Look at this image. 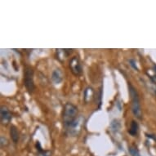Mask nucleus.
I'll list each match as a JSON object with an SVG mask.
<instances>
[{"label": "nucleus", "instance_id": "nucleus-1", "mask_svg": "<svg viewBox=\"0 0 156 156\" xmlns=\"http://www.w3.org/2000/svg\"><path fill=\"white\" fill-rule=\"evenodd\" d=\"M62 120L66 133L69 136H74L80 131L81 120L83 119L78 115V108L72 103H66L64 106Z\"/></svg>", "mask_w": 156, "mask_h": 156}, {"label": "nucleus", "instance_id": "nucleus-3", "mask_svg": "<svg viewBox=\"0 0 156 156\" xmlns=\"http://www.w3.org/2000/svg\"><path fill=\"white\" fill-rule=\"evenodd\" d=\"M24 85L29 93H33L34 90V70L30 67H26L24 70Z\"/></svg>", "mask_w": 156, "mask_h": 156}, {"label": "nucleus", "instance_id": "nucleus-7", "mask_svg": "<svg viewBox=\"0 0 156 156\" xmlns=\"http://www.w3.org/2000/svg\"><path fill=\"white\" fill-rule=\"evenodd\" d=\"M139 131V125L137 122H136L135 120H133L130 123V127L128 129V133L133 136H136V135L138 134Z\"/></svg>", "mask_w": 156, "mask_h": 156}, {"label": "nucleus", "instance_id": "nucleus-8", "mask_svg": "<svg viewBox=\"0 0 156 156\" xmlns=\"http://www.w3.org/2000/svg\"><path fill=\"white\" fill-rule=\"evenodd\" d=\"M10 135L11 138L12 140V141L15 144H16L19 141V132H18V129L16 128V127L14 125H12L10 128Z\"/></svg>", "mask_w": 156, "mask_h": 156}, {"label": "nucleus", "instance_id": "nucleus-9", "mask_svg": "<svg viewBox=\"0 0 156 156\" xmlns=\"http://www.w3.org/2000/svg\"><path fill=\"white\" fill-rule=\"evenodd\" d=\"M36 148H37V156H51V151L43 150L41 145L38 141L36 143Z\"/></svg>", "mask_w": 156, "mask_h": 156}, {"label": "nucleus", "instance_id": "nucleus-6", "mask_svg": "<svg viewBox=\"0 0 156 156\" xmlns=\"http://www.w3.org/2000/svg\"><path fill=\"white\" fill-rule=\"evenodd\" d=\"M51 81L55 83V84H59L62 82L63 80V75H62V72L59 69H54L53 72L51 73Z\"/></svg>", "mask_w": 156, "mask_h": 156}, {"label": "nucleus", "instance_id": "nucleus-14", "mask_svg": "<svg viewBox=\"0 0 156 156\" xmlns=\"http://www.w3.org/2000/svg\"><path fill=\"white\" fill-rule=\"evenodd\" d=\"M154 72L156 73V65H154Z\"/></svg>", "mask_w": 156, "mask_h": 156}, {"label": "nucleus", "instance_id": "nucleus-12", "mask_svg": "<svg viewBox=\"0 0 156 156\" xmlns=\"http://www.w3.org/2000/svg\"><path fill=\"white\" fill-rule=\"evenodd\" d=\"M129 64L132 67H133L134 69H136V70H138V68L136 67V61L133 59H130L129 60Z\"/></svg>", "mask_w": 156, "mask_h": 156}, {"label": "nucleus", "instance_id": "nucleus-5", "mask_svg": "<svg viewBox=\"0 0 156 156\" xmlns=\"http://www.w3.org/2000/svg\"><path fill=\"white\" fill-rule=\"evenodd\" d=\"M0 119L3 124H8L12 120V113L8 110V108L4 105L0 108Z\"/></svg>", "mask_w": 156, "mask_h": 156}, {"label": "nucleus", "instance_id": "nucleus-10", "mask_svg": "<svg viewBox=\"0 0 156 156\" xmlns=\"http://www.w3.org/2000/svg\"><path fill=\"white\" fill-rule=\"evenodd\" d=\"M92 93H93V92H92V87H87L86 89H85L84 91V101H86V102H87L88 101L92 98Z\"/></svg>", "mask_w": 156, "mask_h": 156}, {"label": "nucleus", "instance_id": "nucleus-11", "mask_svg": "<svg viewBox=\"0 0 156 156\" xmlns=\"http://www.w3.org/2000/svg\"><path fill=\"white\" fill-rule=\"evenodd\" d=\"M128 151H129V153H130V154L132 156H141L138 150L136 148V147H134V146H130L128 148Z\"/></svg>", "mask_w": 156, "mask_h": 156}, {"label": "nucleus", "instance_id": "nucleus-2", "mask_svg": "<svg viewBox=\"0 0 156 156\" xmlns=\"http://www.w3.org/2000/svg\"><path fill=\"white\" fill-rule=\"evenodd\" d=\"M128 90H129V94H130L131 100H132V111L136 118L141 119V108L138 92L130 83H128Z\"/></svg>", "mask_w": 156, "mask_h": 156}, {"label": "nucleus", "instance_id": "nucleus-4", "mask_svg": "<svg viewBox=\"0 0 156 156\" xmlns=\"http://www.w3.org/2000/svg\"><path fill=\"white\" fill-rule=\"evenodd\" d=\"M69 68L73 74L80 76L83 73V66L78 56H73L69 62Z\"/></svg>", "mask_w": 156, "mask_h": 156}, {"label": "nucleus", "instance_id": "nucleus-13", "mask_svg": "<svg viewBox=\"0 0 156 156\" xmlns=\"http://www.w3.org/2000/svg\"><path fill=\"white\" fill-rule=\"evenodd\" d=\"M8 145V140L4 138L3 136H1V146H4Z\"/></svg>", "mask_w": 156, "mask_h": 156}]
</instances>
